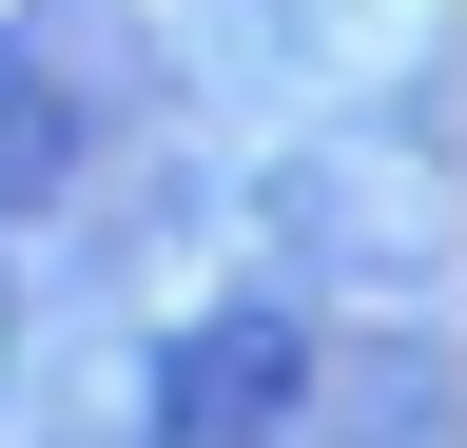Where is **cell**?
Returning <instances> with one entry per match:
<instances>
[{
	"instance_id": "cell-1",
	"label": "cell",
	"mask_w": 467,
	"mask_h": 448,
	"mask_svg": "<svg viewBox=\"0 0 467 448\" xmlns=\"http://www.w3.org/2000/svg\"><path fill=\"white\" fill-rule=\"evenodd\" d=\"M292 410H312V331H292V312H195L156 351V390H137L156 448H273Z\"/></svg>"
},
{
	"instance_id": "cell-2",
	"label": "cell",
	"mask_w": 467,
	"mask_h": 448,
	"mask_svg": "<svg viewBox=\"0 0 467 448\" xmlns=\"http://www.w3.org/2000/svg\"><path fill=\"white\" fill-rule=\"evenodd\" d=\"M58 156H78V118H58V78L20 59V39H0V195H39Z\"/></svg>"
},
{
	"instance_id": "cell-3",
	"label": "cell",
	"mask_w": 467,
	"mask_h": 448,
	"mask_svg": "<svg viewBox=\"0 0 467 448\" xmlns=\"http://www.w3.org/2000/svg\"><path fill=\"white\" fill-rule=\"evenodd\" d=\"M0 370H20V273H0Z\"/></svg>"
}]
</instances>
